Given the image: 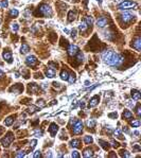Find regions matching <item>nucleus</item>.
<instances>
[{"label":"nucleus","mask_w":141,"mask_h":158,"mask_svg":"<svg viewBox=\"0 0 141 158\" xmlns=\"http://www.w3.org/2000/svg\"><path fill=\"white\" fill-rule=\"evenodd\" d=\"M102 59L105 64L113 67H118L123 63V57L120 54L111 51V50H106L102 53Z\"/></svg>","instance_id":"nucleus-1"},{"label":"nucleus","mask_w":141,"mask_h":158,"mask_svg":"<svg viewBox=\"0 0 141 158\" xmlns=\"http://www.w3.org/2000/svg\"><path fill=\"white\" fill-rule=\"evenodd\" d=\"M13 140H14V136H13V133H8L6 134L5 137H3V138L1 139V144L4 146V148H9V146L11 145V143L13 142Z\"/></svg>","instance_id":"nucleus-2"},{"label":"nucleus","mask_w":141,"mask_h":158,"mask_svg":"<svg viewBox=\"0 0 141 158\" xmlns=\"http://www.w3.org/2000/svg\"><path fill=\"white\" fill-rule=\"evenodd\" d=\"M136 5H137V3H136L135 1H131V0H124L123 2L119 3L118 9H120V10H127V9H132V8H134V6H136Z\"/></svg>","instance_id":"nucleus-3"},{"label":"nucleus","mask_w":141,"mask_h":158,"mask_svg":"<svg viewBox=\"0 0 141 158\" xmlns=\"http://www.w3.org/2000/svg\"><path fill=\"white\" fill-rule=\"evenodd\" d=\"M39 12L44 16H47V17L52 16V10L50 8V5H48V4H42L39 6Z\"/></svg>","instance_id":"nucleus-4"},{"label":"nucleus","mask_w":141,"mask_h":158,"mask_svg":"<svg viewBox=\"0 0 141 158\" xmlns=\"http://www.w3.org/2000/svg\"><path fill=\"white\" fill-rule=\"evenodd\" d=\"M82 130H83V122L80 120H76L73 125V133L75 135H79L82 133Z\"/></svg>","instance_id":"nucleus-5"},{"label":"nucleus","mask_w":141,"mask_h":158,"mask_svg":"<svg viewBox=\"0 0 141 158\" xmlns=\"http://www.w3.org/2000/svg\"><path fill=\"white\" fill-rule=\"evenodd\" d=\"M37 58H36V56L34 55H29L28 57L26 58V64L27 66H29V67H34V66H36V64H37Z\"/></svg>","instance_id":"nucleus-6"},{"label":"nucleus","mask_w":141,"mask_h":158,"mask_svg":"<svg viewBox=\"0 0 141 158\" xmlns=\"http://www.w3.org/2000/svg\"><path fill=\"white\" fill-rule=\"evenodd\" d=\"M68 55L69 56H75L76 54H78V52L80 51L79 50V47L75 45H70L69 47H68Z\"/></svg>","instance_id":"nucleus-7"},{"label":"nucleus","mask_w":141,"mask_h":158,"mask_svg":"<svg viewBox=\"0 0 141 158\" xmlns=\"http://www.w3.org/2000/svg\"><path fill=\"white\" fill-rule=\"evenodd\" d=\"M134 17H135V15L132 14L131 12H123L121 14V19L123 22H129Z\"/></svg>","instance_id":"nucleus-8"},{"label":"nucleus","mask_w":141,"mask_h":158,"mask_svg":"<svg viewBox=\"0 0 141 158\" xmlns=\"http://www.w3.org/2000/svg\"><path fill=\"white\" fill-rule=\"evenodd\" d=\"M22 90H24V87L21 86V84H15L14 86L10 88L11 92H14V93H16V95H19V93H21Z\"/></svg>","instance_id":"nucleus-9"},{"label":"nucleus","mask_w":141,"mask_h":158,"mask_svg":"<svg viewBox=\"0 0 141 158\" xmlns=\"http://www.w3.org/2000/svg\"><path fill=\"white\" fill-rule=\"evenodd\" d=\"M57 132H58V126L56 125V123H51L49 127V133L51 135V137H55Z\"/></svg>","instance_id":"nucleus-10"},{"label":"nucleus","mask_w":141,"mask_h":158,"mask_svg":"<svg viewBox=\"0 0 141 158\" xmlns=\"http://www.w3.org/2000/svg\"><path fill=\"white\" fill-rule=\"evenodd\" d=\"M107 22H108V20L106 17H99L97 20V26L99 28H103V27H105L107 24Z\"/></svg>","instance_id":"nucleus-11"},{"label":"nucleus","mask_w":141,"mask_h":158,"mask_svg":"<svg viewBox=\"0 0 141 158\" xmlns=\"http://www.w3.org/2000/svg\"><path fill=\"white\" fill-rule=\"evenodd\" d=\"M2 56H3V58L5 59V61L8 62L9 64H12V62H13V56H12V53H11L10 51H5V50H4L3 53H2Z\"/></svg>","instance_id":"nucleus-12"},{"label":"nucleus","mask_w":141,"mask_h":158,"mask_svg":"<svg viewBox=\"0 0 141 158\" xmlns=\"http://www.w3.org/2000/svg\"><path fill=\"white\" fill-rule=\"evenodd\" d=\"M99 102H100V97H99V96H94V97H92L91 100H90L89 104H88V107L90 108V107L97 106V105L99 104Z\"/></svg>","instance_id":"nucleus-13"},{"label":"nucleus","mask_w":141,"mask_h":158,"mask_svg":"<svg viewBox=\"0 0 141 158\" xmlns=\"http://www.w3.org/2000/svg\"><path fill=\"white\" fill-rule=\"evenodd\" d=\"M131 95H132V98H133L134 100H136V101L140 100V98H141V95H140V92H139V91H138V90H136V89H133V90H132Z\"/></svg>","instance_id":"nucleus-14"},{"label":"nucleus","mask_w":141,"mask_h":158,"mask_svg":"<svg viewBox=\"0 0 141 158\" xmlns=\"http://www.w3.org/2000/svg\"><path fill=\"white\" fill-rule=\"evenodd\" d=\"M38 86L36 85V84H30V85H29V92H31V93H33V95H35L36 92H37L38 91Z\"/></svg>","instance_id":"nucleus-15"},{"label":"nucleus","mask_w":141,"mask_h":158,"mask_svg":"<svg viewBox=\"0 0 141 158\" xmlns=\"http://www.w3.org/2000/svg\"><path fill=\"white\" fill-rule=\"evenodd\" d=\"M133 47L135 48L137 51H140L141 50V38L138 37L135 42H133Z\"/></svg>","instance_id":"nucleus-16"},{"label":"nucleus","mask_w":141,"mask_h":158,"mask_svg":"<svg viewBox=\"0 0 141 158\" xmlns=\"http://www.w3.org/2000/svg\"><path fill=\"white\" fill-rule=\"evenodd\" d=\"M55 74H56L55 70L52 69V68H48V69L46 70V75H47V77H50V79H52V77H55Z\"/></svg>","instance_id":"nucleus-17"},{"label":"nucleus","mask_w":141,"mask_h":158,"mask_svg":"<svg viewBox=\"0 0 141 158\" xmlns=\"http://www.w3.org/2000/svg\"><path fill=\"white\" fill-rule=\"evenodd\" d=\"M29 51H30V47H29V45H27V43H22L21 48H20V53L26 54V53H28Z\"/></svg>","instance_id":"nucleus-18"},{"label":"nucleus","mask_w":141,"mask_h":158,"mask_svg":"<svg viewBox=\"0 0 141 158\" xmlns=\"http://www.w3.org/2000/svg\"><path fill=\"white\" fill-rule=\"evenodd\" d=\"M122 117H123V119H125V120H131V119L133 118V114H132L129 110H124Z\"/></svg>","instance_id":"nucleus-19"},{"label":"nucleus","mask_w":141,"mask_h":158,"mask_svg":"<svg viewBox=\"0 0 141 158\" xmlns=\"http://www.w3.org/2000/svg\"><path fill=\"white\" fill-rule=\"evenodd\" d=\"M69 144H70V146H72V148H80V144H81V142H80V140H78V139H73V140L70 141Z\"/></svg>","instance_id":"nucleus-20"},{"label":"nucleus","mask_w":141,"mask_h":158,"mask_svg":"<svg viewBox=\"0 0 141 158\" xmlns=\"http://www.w3.org/2000/svg\"><path fill=\"white\" fill-rule=\"evenodd\" d=\"M94 151L92 150H90V148H87V150H85L84 151V153H83V156L84 157H94Z\"/></svg>","instance_id":"nucleus-21"},{"label":"nucleus","mask_w":141,"mask_h":158,"mask_svg":"<svg viewBox=\"0 0 141 158\" xmlns=\"http://www.w3.org/2000/svg\"><path fill=\"white\" fill-rule=\"evenodd\" d=\"M40 108H38L37 106H34V105H31L30 107H29L28 109H27V113L28 114H34V113H36L37 110H39Z\"/></svg>","instance_id":"nucleus-22"},{"label":"nucleus","mask_w":141,"mask_h":158,"mask_svg":"<svg viewBox=\"0 0 141 158\" xmlns=\"http://www.w3.org/2000/svg\"><path fill=\"white\" fill-rule=\"evenodd\" d=\"M13 122H14V119H13V117H8V118L4 120V124L6 125V126H11V125L13 124Z\"/></svg>","instance_id":"nucleus-23"},{"label":"nucleus","mask_w":141,"mask_h":158,"mask_svg":"<svg viewBox=\"0 0 141 158\" xmlns=\"http://www.w3.org/2000/svg\"><path fill=\"white\" fill-rule=\"evenodd\" d=\"M76 17V12H73V11H70L69 14H68V20L69 21H73Z\"/></svg>","instance_id":"nucleus-24"},{"label":"nucleus","mask_w":141,"mask_h":158,"mask_svg":"<svg viewBox=\"0 0 141 158\" xmlns=\"http://www.w3.org/2000/svg\"><path fill=\"white\" fill-rule=\"evenodd\" d=\"M68 77H69V73H68V71H66V70H62V72H61V79H62L63 81H67Z\"/></svg>","instance_id":"nucleus-25"},{"label":"nucleus","mask_w":141,"mask_h":158,"mask_svg":"<svg viewBox=\"0 0 141 158\" xmlns=\"http://www.w3.org/2000/svg\"><path fill=\"white\" fill-rule=\"evenodd\" d=\"M98 142L101 144V146L104 148V150H108V148H109V144H108L107 142H105V141H103L102 139H99V140H98Z\"/></svg>","instance_id":"nucleus-26"},{"label":"nucleus","mask_w":141,"mask_h":158,"mask_svg":"<svg viewBox=\"0 0 141 158\" xmlns=\"http://www.w3.org/2000/svg\"><path fill=\"white\" fill-rule=\"evenodd\" d=\"M87 28H88V26H87V24H86L85 21H82L81 24H80V26H79L80 31H82V32H85L86 30H87Z\"/></svg>","instance_id":"nucleus-27"},{"label":"nucleus","mask_w":141,"mask_h":158,"mask_svg":"<svg viewBox=\"0 0 141 158\" xmlns=\"http://www.w3.org/2000/svg\"><path fill=\"white\" fill-rule=\"evenodd\" d=\"M84 142H85L86 144H90V143H92L94 142V138H92L91 136H85L84 137Z\"/></svg>","instance_id":"nucleus-28"},{"label":"nucleus","mask_w":141,"mask_h":158,"mask_svg":"<svg viewBox=\"0 0 141 158\" xmlns=\"http://www.w3.org/2000/svg\"><path fill=\"white\" fill-rule=\"evenodd\" d=\"M19 15V12H18V10H16V9H12V10L10 11V16L13 18L17 17V16Z\"/></svg>","instance_id":"nucleus-29"},{"label":"nucleus","mask_w":141,"mask_h":158,"mask_svg":"<svg viewBox=\"0 0 141 158\" xmlns=\"http://www.w3.org/2000/svg\"><path fill=\"white\" fill-rule=\"evenodd\" d=\"M87 126L89 127V129H92V127H94V125H95V121H94V119H90V120H87Z\"/></svg>","instance_id":"nucleus-30"},{"label":"nucleus","mask_w":141,"mask_h":158,"mask_svg":"<svg viewBox=\"0 0 141 158\" xmlns=\"http://www.w3.org/2000/svg\"><path fill=\"white\" fill-rule=\"evenodd\" d=\"M84 21L87 24V26H91L92 22H94V20H92V18L90 17V16H86V17H85V20H84Z\"/></svg>","instance_id":"nucleus-31"},{"label":"nucleus","mask_w":141,"mask_h":158,"mask_svg":"<svg viewBox=\"0 0 141 158\" xmlns=\"http://www.w3.org/2000/svg\"><path fill=\"white\" fill-rule=\"evenodd\" d=\"M69 83H74L75 82V75L74 74H69V77H68V80H67Z\"/></svg>","instance_id":"nucleus-32"},{"label":"nucleus","mask_w":141,"mask_h":158,"mask_svg":"<svg viewBox=\"0 0 141 158\" xmlns=\"http://www.w3.org/2000/svg\"><path fill=\"white\" fill-rule=\"evenodd\" d=\"M76 55H78V62H79V63H82V62H83V59H84V55H83V53L79 51Z\"/></svg>","instance_id":"nucleus-33"},{"label":"nucleus","mask_w":141,"mask_h":158,"mask_svg":"<svg viewBox=\"0 0 141 158\" xmlns=\"http://www.w3.org/2000/svg\"><path fill=\"white\" fill-rule=\"evenodd\" d=\"M131 125H132L133 127H139V126H140V121H139V120L133 121V122L131 123Z\"/></svg>","instance_id":"nucleus-34"},{"label":"nucleus","mask_w":141,"mask_h":158,"mask_svg":"<svg viewBox=\"0 0 141 158\" xmlns=\"http://www.w3.org/2000/svg\"><path fill=\"white\" fill-rule=\"evenodd\" d=\"M34 136H36V137H42V129H36L35 132H34Z\"/></svg>","instance_id":"nucleus-35"},{"label":"nucleus","mask_w":141,"mask_h":158,"mask_svg":"<svg viewBox=\"0 0 141 158\" xmlns=\"http://www.w3.org/2000/svg\"><path fill=\"white\" fill-rule=\"evenodd\" d=\"M0 4H1V8L2 9H5V8H8V5H9V1H8V0H3V1H2Z\"/></svg>","instance_id":"nucleus-36"},{"label":"nucleus","mask_w":141,"mask_h":158,"mask_svg":"<svg viewBox=\"0 0 141 158\" xmlns=\"http://www.w3.org/2000/svg\"><path fill=\"white\" fill-rule=\"evenodd\" d=\"M113 134H115V136L118 137V138H122V134H121V132H120V129H116L115 132H113Z\"/></svg>","instance_id":"nucleus-37"},{"label":"nucleus","mask_w":141,"mask_h":158,"mask_svg":"<svg viewBox=\"0 0 141 158\" xmlns=\"http://www.w3.org/2000/svg\"><path fill=\"white\" fill-rule=\"evenodd\" d=\"M18 30H19V26H18L17 24H12V31L13 32H17Z\"/></svg>","instance_id":"nucleus-38"},{"label":"nucleus","mask_w":141,"mask_h":158,"mask_svg":"<svg viewBox=\"0 0 141 158\" xmlns=\"http://www.w3.org/2000/svg\"><path fill=\"white\" fill-rule=\"evenodd\" d=\"M37 105L39 106V108L40 107H44V106H46V103H45V101H42V100H38L37 101Z\"/></svg>","instance_id":"nucleus-39"},{"label":"nucleus","mask_w":141,"mask_h":158,"mask_svg":"<svg viewBox=\"0 0 141 158\" xmlns=\"http://www.w3.org/2000/svg\"><path fill=\"white\" fill-rule=\"evenodd\" d=\"M24 155H26V152L24 151H20V152H18V154H16V157L20 158V157H24Z\"/></svg>","instance_id":"nucleus-40"},{"label":"nucleus","mask_w":141,"mask_h":158,"mask_svg":"<svg viewBox=\"0 0 141 158\" xmlns=\"http://www.w3.org/2000/svg\"><path fill=\"white\" fill-rule=\"evenodd\" d=\"M118 117V114L116 113H111V114H108V118H110V119H116Z\"/></svg>","instance_id":"nucleus-41"},{"label":"nucleus","mask_w":141,"mask_h":158,"mask_svg":"<svg viewBox=\"0 0 141 158\" xmlns=\"http://www.w3.org/2000/svg\"><path fill=\"white\" fill-rule=\"evenodd\" d=\"M71 156L73 158H79L80 157V153L78 152V151H73V152L71 153Z\"/></svg>","instance_id":"nucleus-42"},{"label":"nucleus","mask_w":141,"mask_h":158,"mask_svg":"<svg viewBox=\"0 0 141 158\" xmlns=\"http://www.w3.org/2000/svg\"><path fill=\"white\" fill-rule=\"evenodd\" d=\"M33 157L34 158H38V157H42V152L40 151H36L35 153L33 154Z\"/></svg>","instance_id":"nucleus-43"},{"label":"nucleus","mask_w":141,"mask_h":158,"mask_svg":"<svg viewBox=\"0 0 141 158\" xmlns=\"http://www.w3.org/2000/svg\"><path fill=\"white\" fill-rule=\"evenodd\" d=\"M136 114H137L138 117L141 116V107H140V105H137V108H136Z\"/></svg>","instance_id":"nucleus-44"},{"label":"nucleus","mask_w":141,"mask_h":158,"mask_svg":"<svg viewBox=\"0 0 141 158\" xmlns=\"http://www.w3.org/2000/svg\"><path fill=\"white\" fill-rule=\"evenodd\" d=\"M110 143H111V145H113V148H118V146H119V143H118L116 140H113V139L110 141Z\"/></svg>","instance_id":"nucleus-45"},{"label":"nucleus","mask_w":141,"mask_h":158,"mask_svg":"<svg viewBox=\"0 0 141 158\" xmlns=\"http://www.w3.org/2000/svg\"><path fill=\"white\" fill-rule=\"evenodd\" d=\"M121 156H125V157H129L131 156V155L128 154V152H127V151H121Z\"/></svg>","instance_id":"nucleus-46"},{"label":"nucleus","mask_w":141,"mask_h":158,"mask_svg":"<svg viewBox=\"0 0 141 158\" xmlns=\"http://www.w3.org/2000/svg\"><path fill=\"white\" fill-rule=\"evenodd\" d=\"M36 144H37V141L34 139V140H32L31 141V148H34L36 146Z\"/></svg>","instance_id":"nucleus-47"},{"label":"nucleus","mask_w":141,"mask_h":158,"mask_svg":"<svg viewBox=\"0 0 141 158\" xmlns=\"http://www.w3.org/2000/svg\"><path fill=\"white\" fill-rule=\"evenodd\" d=\"M71 37H72V38H75V37H76V30H75V29L72 30V32H71Z\"/></svg>","instance_id":"nucleus-48"},{"label":"nucleus","mask_w":141,"mask_h":158,"mask_svg":"<svg viewBox=\"0 0 141 158\" xmlns=\"http://www.w3.org/2000/svg\"><path fill=\"white\" fill-rule=\"evenodd\" d=\"M49 66H50V68H52V69L55 70V68H56V64H54V63H52V62H50V63H49Z\"/></svg>","instance_id":"nucleus-49"},{"label":"nucleus","mask_w":141,"mask_h":158,"mask_svg":"<svg viewBox=\"0 0 141 158\" xmlns=\"http://www.w3.org/2000/svg\"><path fill=\"white\" fill-rule=\"evenodd\" d=\"M126 104H127V106L132 107V108L134 107V102H133V101H127V102H126Z\"/></svg>","instance_id":"nucleus-50"},{"label":"nucleus","mask_w":141,"mask_h":158,"mask_svg":"<svg viewBox=\"0 0 141 158\" xmlns=\"http://www.w3.org/2000/svg\"><path fill=\"white\" fill-rule=\"evenodd\" d=\"M53 86L55 87V88H58V89L61 88V84L57 83V82H53Z\"/></svg>","instance_id":"nucleus-51"},{"label":"nucleus","mask_w":141,"mask_h":158,"mask_svg":"<svg viewBox=\"0 0 141 158\" xmlns=\"http://www.w3.org/2000/svg\"><path fill=\"white\" fill-rule=\"evenodd\" d=\"M133 135H134V136H135V137H139L140 133L138 132V130H134V132H133Z\"/></svg>","instance_id":"nucleus-52"},{"label":"nucleus","mask_w":141,"mask_h":158,"mask_svg":"<svg viewBox=\"0 0 141 158\" xmlns=\"http://www.w3.org/2000/svg\"><path fill=\"white\" fill-rule=\"evenodd\" d=\"M134 148H135V150H136V151H140V150H141V148H140V146H139V145H138V144H136V145H135V146H134Z\"/></svg>","instance_id":"nucleus-53"},{"label":"nucleus","mask_w":141,"mask_h":158,"mask_svg":"<svg viewBox=\"0 0 141 158\" xmlns=\"http://www.w3.org/2000/svg\"><path fill=\"white\" fill-rule=\"evenodd\" d=\"M4 77V72L2 71L1 69H0V79H2V77Z\"/></svg>","instance_id":"nucleus-54"},{"label":"nucleus","mask_w":141,"mask_h":158,"mask_svg":"<svg viewBox=\"0 0 141 158\" xmlns=\"http://www.w3.org/2000/svg\"><path fill=\"white\" fill-rule=\"evenodd\" d=\"M80 106H81V108H84V107H85V103L81 102V103H80Z\"/></svg>","instance_id":"nucleus-55"},{"label":"nucleus","mask_w":141,"mask_h":158,"mask_svg":"<svg viewBox=\"0 0 141 158\" xmlns=\"http://www.w3.org/2000/svg\"><path fill=\"white\" fill-rule=\"evenodd\" d=\"M47 157H52V154H51V151H49V152L47 153Z\"/></svg>","instance_id":"nucleus-56"},{"label":"nucleus","mask_w":141,"mask_h":158,"mask_svg":"<svg viewBox=\"0 0 141 158\" xmlns=\"http://www.w3.org/2000/svg\"><path fill=\"white\" fill-rule=\"evenodd\" d=\"M42 89H47V84H42Z\"/></svg>","instance_id":"nucleus-57"},{"label":"nucleus","mask_w":141,"mask_h":158,"mask_svg":"<svg viewBox=\"0 0 141 158\" xmlns=\"http://www.w3.org/2000/svg\"><path fill=\"white\" fill-rule=\"evenodd\" d=\"M14 75H15V77H19V73H18V72H15Z\"/></svg>","instance_id":"nucleus-58"},{"label":"nucleus","mask_w":141,"mask_h":158,"mask_svg":"<svg viewBox=\"0 0 141 158\" xmlns=\"http://www.w3.org/2000/svg\"><path fill=\"white\" fill-rule=\"evenodd\" d=\"M64 32H65V33H69V30H68V29H64Z\"/></svg>","instance_id":"nucleus-59"},{"label":"nucleus","mask_w":141,"mask_h":158,"mask_svg":"<svg viewBox=\"0 0 141 158\" xmlns=\"http://www.w3.org/2000/svg\"><path fill=\"white\" fill-rule=\"evenodd\" d=\"M123 130H124V132H125V133H128V129H127L126 127H125V129H123Z\"/></svg>","instance_id":"nucleus-60"},{"label":"nucleus","mask_w":141,"mask_h":158,"mask_svg":"<svg viewBox=\"0 0 141 158\" xmlns=\"http://www.w3.org/2000/svg\"><path fill=\"white\" fill-rule=\"evenodd\" d=\"M97 1L99 2V4H101V3H102V0H97Z\"/></svg>","instance_id":"nucleus-61"},{"label":"nucleus","mask_w":141,"mask_h":158,"mask_svg":"<svg viewBox=\"0 0 141 158\" xmlns=\"http://www.w3.org/2000/svg\"><path fill=\"white\" fill-rule=\"evenodd\" d=\"M113 1H116V2H118V1H119V0H113Z\"/></svg>","instance_id":"nucleus-62"},{"label":"nucleus","mask_w":141,"mask_h":158,"mask_svg":"<svg viewBox=\"0 0 141 158\" xmlns=\"http://www.w3.org/2000/svg\"><path fill=\"white\" fill-rule=\"evenodd\" d=\"M0 24H1V18H0Z\"/></svg>","instance_id":"nucleus-63"},{"label":"nucleus","mask_w":141,"mask_h":158,"mask_svg":"<svg viewBox=\"0 0 141 158\" xmlns=\"http://www.w3.org/2000/svg\"><path fill=\"white\" fill-rule=\"evenodd\" d=\"M0 8H1V4H0Z\"/></svg>","instance_id":"nucleus-64"}]
</instances>
